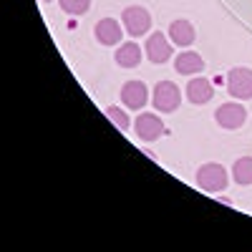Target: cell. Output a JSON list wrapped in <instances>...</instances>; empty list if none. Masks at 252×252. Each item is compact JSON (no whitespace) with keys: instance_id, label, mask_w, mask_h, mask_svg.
<instances>
[{"instance_id":"4fadbf2b","label":"cell","mask_w":252,"mask_h":252,"mask_svg":"<svg viewBox=\"0 0 252 252\" xmlns=\"http://www.w3.org/2000/svg\"><path fill=\"white\" fill-rule=\"evenodd\" d=\"M172 38V43L174 46H192L194 43V26L189 23V20H172V26H169V33H166Z\"/></svg>"},{"instance_id":"8992f818","label":"cell","mask_w":252,"mask_h":252,"mask_svg":"<svg viewBox=\"0 0 252 252\" xmlns=\"http://www.w3.org/2000/svg\"><path fill=\"white\" fill-rule=\"evenodd\" d=\"M134 129H136V136L141 141H157V139L164 136L166 126H164L161 116H157L152 111H144V114L136 116V126H134Z\"/></svg>"},{"instance_id":"5b68a950","label":"cell","mask_w":252,"mask_h":252,"mask_svg":"<svg viewBox=\"0 0 252 252\" xmlns=\"http://www.w3.org/2000/svg\"><path fill=\"white\" fill-rule=\"evenodd\" d=\"M215 119H217V124L222 126V129L235 131V129H240V126H245L247 109L242 106V103H237V101H227L215 111Z\"/></svg>"},{"instance_id":"6da1fadb","label":"cell","mask_w":252,"mask_h":252,"mask_svg":"<svg viewBox=\"0 0 252 252\" xmlns=\"http://www.w3.org/2000/svg\"><path fill=\"white\" fill-rule=\"evenodd\" d=\"M152 103L159 114H174L182 106V91L174 81H159L152 94Z\"/></svg>"},{"instance_id":"e0dca14e","label":"cell","mask_w":252,"mask_h":252,"mask_svg":"<svg viewBox=\"0 0 252 252\" xmlns=\"http://www.w3.org/2000/svg\"><path fill=\"white\" fill-rule=\"evenodd\" d=\"M46 3H48V0H46Z\"/></svg>"},{"instance_id":"9c48e42d","label":"cell","mask_w":252,"mask_h":252,"mask_svg":"<svg viewBox=\"0 0 252 252\" xmlns=\"http://www.w3.org/2000/svg\"><path fill=\"white\" fill-rule=\"evenodd\" d=\"M94 35L101 46H116V43H121L124 31H121V23L116 18H101L94 26Z\"/></svg>"},{"instance_id":"ba28073f","label":"cell","mask_w":252,"mask_h":252,"mask_svg":"<svg viewBox=\"0 0 252 252\" xmlns=\"http://www.w3.org/2000/svg\"><path fill=\"white\" fill-rule=\"evenodd\" d=\"M144 53H146V58H149L152 63H166L169 61V56H172V43L166 40V35L164 33H152L149 38H146V46H144Z\"/></svg>"},{"instance_id":"3957f363","label":"cell","mask_w":252,"mask_h":252,"mask_svg":"<svg viewBox=\"0 0 252 252\" xmlns=\"http://www.w3.org/2000/svg\"><path fill=\"white\" fill-rule=\"evenodd\" d=\"M121 23H124L126 33L134 35V38H139V35L149 33V28H152V15H149V10L141 8V5H129V8H124V13H121Z\"/></svg>"},{"instance_id":"30bf717a","label":"cell","mask_w":252,"mask_h":252,"mask_svg":"<svg viewBox=\"0 0 252 252\" xmlns=\"http://www.w3.org/2000/svg\"><path fill=\"white\" fill-rule=\"evenodd\" d=\"M212 96H215V86L207 78L197 76L187 83V98H189V103H194V106H204V103L212 101Z\"/></svg>"},{"instance_id":"277c9868","label":"cell","mask_w":252,"mask_h":252,"mask_svg":"<svg viewBox=\"0 0 252 252\" xmlns=\"http://www.w3.org/2000/svg\"><path fill=\"white\" fill-rule=\"evenodd\" d=\"M227 94L237 101L252 98V68L237 66V68L229 71L227 73Z\"/></svg>"},{"instance_id":"7c38bea8","label":"cell","mask_w":252,"mask_h":252,"mask_svg":"<svg viewBox=\"0 0 252 252\" xmlns=\"http://www.w3.org/2000/svg\"><path fill=\"white\" fill-rule=\"evenodd\" d=\"M141 46L136 43V40H126V43H121L116 48V63L121 68H136L141 63Z\"/></svg>"},{"instance_id":"8fae6325","label":"cell","mask_w":252,"mask_h":252,"mask_svg":"<svg viewBox=\"0 0 252 252\" xmlns=\"http://www.w3.org/2000/svg\"><path fill=\"white\" fill-rule=\"evenodd\" d=\"M174 68H177L179 76H197V73L204 71V58L197 51H184V53L177 56Z\"/></svg>"},{"instance_id":"2e32d148","label":"cell","mask_w":252,"mask_h":252,"mask_svg":"<svg viewBox=\"0 0 252 252\" xmlns=\"http://www.w3.org/2000/svg\"><path fill=\"white\" fill-rule=\"evenodd\" d=\"M58 5H61L63 13H68V15H83L91 8V0H58Z\"/></svg>"},{"instance_id":"7a4b0ae2","label":"cell","mask_w":252,"mask_h":252,"mask_svg":"<svg viewBox=\"0 0 252 252\" xmlns=\"http://www.w3.org/2000/svg\"><path fill=\"white\" fill-rule=\"evenodd\" d=\"M197 184L204 192H224L229 184V174L222 164H202L197 169Z\"/></svg>"},{"instance_id":"52a82bcc","label":"cell","mask_w":252,"mask_h":252,"mask_svg":"<svg viewBox=\"0 0 252 252\" xmlns=\"http://www.w3.org/2000/svg\"><path fill=\"white\" fill-rule=\"evenodd\" d=\"M121 101H124V106H129L134 111L144 109L146 101H149V89H146V83L144 81H126L121 86Z\"/></svg>"},{"instance_id":"9a60e30c","label":"cell","mask_w":252,"mask_h":252,"mask_svg":"<svg viewBox=\"0 0 252 252\" xmlns=\"http://www.w3.org/2000/svg\"><path fill=\"white\" fill-rule=\"evenodd\" d=\"M103 114L109 116V121L116 126L119 131H129V126H131V119L126 116V111L124 109H119V106H106L103 109Z\"/></svg>"},{"instance_id":"5bb4252c","label":"cell","mask_w":252,"mask_h":252,"mask_svg":"<svg viewBox=\"0 0 252 252\" xmlns=\"http://www.w3.org/2000/svg\"><path fill=\"white\" fill-rule=\"evenodd\" d=\"M232 179L237 184H242V187L252 184V157H240L232 164Z\"/></svg>"}]
</instances>
